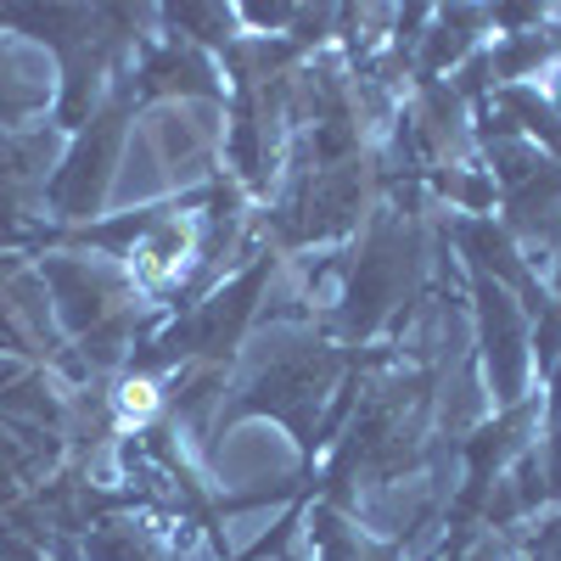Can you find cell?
Returning <instances> with one entry per match:
<instances>
[{"instance_id": "8992f818", "label": "cell", "mask_w": 561, "mask_h": 561, "mask_svg": "<svg viewBox=\"0 0 561 561\" xmlns=\"http://www.w3.org/2000/svg\"><path fill=\"white\" fill-rule=\"evenodd\" d=\"M534 84H539V107L550 113V124H561V51L534 73Z\"/></svg>"}, {"instance_id": "6da1fadb", "label": "cell", "mask_w": 561, "mask_h": 561, "mask_svg": "<svg viewBox=\"0 0 561 561\" xmlns=\"http://www.w3.org/2000/svg\"><path fill=\"white\" fill-rule=\"evenodd\" d=\"M45 280H51V298H57L62 325H73V332H96L102 320L118 314L124 280L102 259H51V264H45Z\"/></svg>"}, {"instance_id": "277c9868", "label": "cell", "mask_w": 561, "mask_h": 561, "mask_svg": "<svg viewBox=\"0 0 561 561\" xmlns=\"http://www.w3.org/2000/svg\"><path fill=\"white\" fill-rule=\"evenodd\" d=\"M158 404H163V393H158V382L147 377V370H135V377H118V388H113V415L124 421V427H140V421H152Z\"/></svg>"}, {"instance_id": "3957f363", "label": "cell", "mask_w": 561, "mask_h": 561, "mask_svg": "<svg viewBox=\"0 0 561 561\" xmlns=\"http://www.w3.org/2000/svg\"><path fill=\"white\" fill-rule=\"evenodd\" d=\"M113 152H118V113L90 124V135L79 140V152H73V158H68V169L57 174L51 197H57L62 219H84L90 208L102 203L107 180H113Z\"/></svg>"}, {"instance_id": "7a4b0ae2", "label": "cell", "mask_w": 561, "mask_h": 561, "mask_svg": "<svg viewBox=\"0 0 561 561\" xmlns=\"http://www.w3.org/2000/svg\"><path fill=\"white\" fill-rule=\"evenodd\" d=\"M129 275L140 287H174V280L192 270L197 259V219L192 214H152L135 225V242H129Z\"/></svg>"}, {"instance_id": "5b68a950", "label": "cell", "mask_w": 561, "mask_h": 561, "mask_svg": "<svg viewBox=\"0 0 561 561\" xmlns=\"http://www.w3.org/2000/svg\"><path fill=\"white\" fill-rule=\"evenodd\" d=\"M325 561H393V556L365 545L359 534H332V523H325Z\"/></svg>"}]
</instances>
